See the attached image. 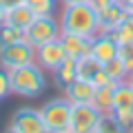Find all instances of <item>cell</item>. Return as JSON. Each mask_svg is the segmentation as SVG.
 <instances>
[{
  "label": "cell",
  "instance_id": "cell-1",
  "mask_svg": "<svg viewBox=\"0 0 133 133\" xmlns=\"http://www.w3.org/2000/svg\"><path fill=\"white\" fill-rule=\"evenodd\" d=\"M58 22H60V31L80 33V36H98V11L89 2L62 5Z\"/></svg>",
  "mask_w": 133,
  "mask_h": 133
},
{
  "label": "cell",
  "instance_id": "cell-2",
  "mask_svg": "<svg viewBox=\"0 0 133 133\" xmlns=\"http://www.w3.org/2000/svg\"><path fill=\"white\" fill-rule=\"evenodd\" d=\"M44 69L38 62H29V64L16 66L9 71L11 80V93L20 95V98H38L47 87V78H44Z\"/></svg>",
  "mask_w": 133,
  "mask_h": 133
},
{
  "label": "cell",
  "instance_id": "cell-3",
  "mask_svg": "<svg viewBox=\"0 0 133 133\" xmlns=\"http://www.w3.org/2000/svg\"><path fill=\"white\" fill-rule=\"evenodd\" d=\"M71 102L60 95V98H51L47 100L42 107H40V115H42V122L47 133H69L71 127Z\"/></svg>",
  "mask_w": 133,
  "mask_h": 133
},
{
  "label": "cell",
  "instance_id": "cell-4",
  "mask_svg": "<svg viewBox=\"0 0 133 133\" xmlns=\"http://www.w3.org/2000/svg\"><path fill=\"white\" fill-rule=\"evenodd\" d=\"M58 38H60V22L56 16H36V20L24 29V40L36 49Z\"/></svg>",
  "mask_w": 133,
  "mask_h": 133
},
{
  "label": "cell",
  "instance_id": "cell-5",
  "mask_svg": "<svg viewBox=\"0 0 133 133\" xmlns=\"http://www.w3.org/2000/svg\"><path fill=\"white\" fill-rule=\"evenodd\" d=\"M102 111H98L93 104H73L71 107V127L69 133H95L98 124L102 120Z\"/></svg>",
  "mask_w": 133,
  "mask_h": 133
},
{
  "label": "cell",
  "instance_id": "cell-6",
  "mask_svg": "<svg viewBox=\"0 0 133 133\" xmlns=\"http://www.w3.org/2000/svg\"><path fill=\"white\" fill-rule=\"evenodd\" d=\"M29 62H36V47H31L27 40H18L14 44L0 47V66H5L7 71L29 64Z\"/></svg>",
  "mask_w": 133,
  "mask_h": 133
},
{
  "label": "cell",
  "instance_id": "cell-7",
  "mask_svg": "<svg viewBox=\"0 0 133 133\" xmlns=\"http://www.w3.org/2000/svg\"><path fill=\"white\" fill-rule=\"evenodd\" d=\"M7 131H11V133H47V129H44L40 109L22 107V109H18L11 115Z\"/></svg>",
  "mask_w": 133,
  "mask_h": 133
},
{
  "label": "cell",
  "instance_id": "cell-8",
  "mask_svg": "<svg viewBox=\"0 0 133 133\" xmlns=\"http://www.w3.org/2000/svg\"><path fill=\"white\" fill-rule=\"evenodd\" d=\"M64 58H66V51H64V47H62L60 38L51 40V42H47V44H42V47L36 49V62H38L47 73H53L58 66L64 62Z\"/></svg>",
  "mask_w": 133,
  "mask_h": 133
},
{
  "label": "cell",
  "instance_id": "cell-9",
  "mask_svg": "<svg viewBox=\"0 0 133 133\" xmlns=\"http://www.w3.org/2000/svg\"><path fill=\"white\" fill-rule=\"evenodd\" d=\"M93 40L95 36H80V33H69V31H60V42L64 47L69 58H82V56H91L93 53Z\"/></svg>",
  "mask_w": 133,
  "mask_h": 133
},
{
  "label": "cell",
  "instance_id": "cell-10",
  "mask_svg": "<svg viewBox=\"0 0 133 133\" xmlns=\"http://www.w3.org/2000/svg\"><path fill=\"white\" fill-rule=\"evenodd\" d=\"M127 9L122 7L120 0H113L109 5L98 9V33H111L118 29V24L124 20Z\"/></svg>",
  "mask_w": 133,
  "mask_h": 133
},
{
  "label": "cell",
  "instance_id": "cell-11",
  "mask_svg": "<svg viewBox=\"0 0 133 133\" xmlns=\"http://www.w3.org/2000/svg\"><path fill=\"white\" fill-rule=\"evenodd\" d=\"M93 93H95V84L89 80H82V78H76L73 82L62 87V95L71 104H89V102H93Z\"/></svg>",
  "mask_w": 133,
  "mask_h": 133
},
{
  "label": "cell",
  "instance_id": "cell-12",
  "mask_svg": "<svg viewBox=\"0 0 133 133\" xmlns=\"http://www.w3.org/2000/svg\"><path fill=\"white\" fill-rule=\"evenodd\" d=\"M118 49H120V44L113 40L111 33H98L95 40H93V53H91V56L98 58L102 64H107L111 58L118 56Z\"/></svg>",
  "mask_w": 133,
  "mask_h": 133
},
{
  "label": "cell",
  "instance_id": "cell-13",
  "mask_svg": "<svg viewBox=\"0 0 133 133\" xmlns=\"http://www.w3.org/2000/svg\"><path fill=\"white\" fill-rule=\"evenodd\" d=\"M113 91H115V82L95 87L93 102H91V104H93L98 111H102L104 115H111V111H113Z\"/></svg>",
  "mask_w": 133,
  "mask_h": 133
},
{
  "label": "cell",
  "instance_id": "cell-14",
  "mask_svg": "<svg viewBox=\"0 0 133 133\" xmlns=\"http://www.w3.org/2000/svg\"><path fill=\"white\" fill-rule=\"evenodd\" d=\"M102 69H104V64L93 56L78 58V78H82V80H89L95 84V78L102 73Z\"/></svg>",
  "mask_w": 133,
  "mask_h": 133
},
{
  "label": "cell",
  "instance_id": "cell-15",
  "mask_svg": "<svg viewBox=\"0 0 133 133\" xmlns=\"http://www.w3.org/2000/svg\"><path fill=\"white\" fill-rule=\"evenodd\" d=\"M36 20V14H33V9L27 5V2H22V5H18V7H14V9H9L7 11V20L5 22H9V24H16V27H20L24 31V29L29 27V24Z\"/></svg>",
  "mask_w": 133,
  "mask_h": 133
},
{
  "label": "cell",
  "instance_id": "cell-16",
  "mask_svg": "<svg viewBox=\"0 0 133 133\" xmlns=\"http://www.w3.org/2000/svg\"><path fill=\"white\" fill-rule=\"evenodd\" d=\"M53 78H56V84L58 87H66L69 82H73L78 78V60L66 56L64 62L53 71Z\"/></svg>",
  "mask_w": 133,
  "mask_h": 133
},
{
  "label": "cell",
  "instance_id": "cell-17",
  "mask_svg": "<svg viewBox=\"0 0 133 133\" xmlns=\"http://www.w3.org/2000/svg\"><path fill=\"white\" fill-rule=\"evenodd\" d=\"M104 73L111 78V82H115V84L129 80V69H127V64L122 62V58H120V56L111 58V60L104 64Z\"/></svg>",
  "mask_w": 133,
  "mask_h": 133
},
{
  "label": "cell",
  "instance_id": "cell-18",
  "mask_svg": "<svg viewBox=\"0 0 133 133\" xmlns=\"http://www.w3.org/2000/svg\"><path fill=\"white\" fill-rule=\"evenodd\" d=\"M113 40L118 44H124V42H131L133 40V11H127L124 14V20L118 24L115 31H111Z\"/></svg>",
  "mask_w": 133,
  "mask_h": 133
},
{
  "label": "cell",
  "instance_id": "cell-19",
  "mask_svg": "<svg viewBox=\"0 0 133 133\" xmlns=\"http://www.w3.org/2000/svg\"><path fill=\"white\" fill-rule=\"evenodd\" d=\"M120 107H133V87L129 84V80L118 82L113 91V109Z\"/></svg>",
  "mask_w": 133,
  "mask_h": 133
},
{
  "label": "cell",
  "instance_id": "cell-20",
  "mask_svg": "<svg viewBox=\"0 0 133 133\" xmlns=\"http://www.w3.org/2000/svg\"><path fill=\"white\" fill-rule=\"evenodd\" d=\"M111 118H113L118 131H131L133 129V107H120V109L111 111Z\"/></svg>",
  "mask_w": 133,
  "mask_h": 133
},
{
  "label": "cell",
  "instance_id": "cell-21",
  "mask_svg": "<svg viewBox=\"0 0 133 133\" xmlns=\"http://www.w3.org/2000/svg\"><path fill=\"white\" fill-rule=\"evenodd\" d=\"M18 40H24V31L16 24H9L5 22L0 27V47H7V44H14Z\"/></svg>",
  "mask_w": 133,
  "mask_h": 133
},
{
  "label": "cell",
  "instance_id": "cell-22",
  "mask_svg": "<svg viewBox=\"0 0 133 133\" xmlns=\"http://www.w3.org/2000/svg\"><path fill=\"white\" fill-rule=\"evenodd\" d=\"M27 5L33 9L36 16H56V0H27Z\"/></svg>",
  "mask_w": 133,
  "mask_h": 133
},
{
  "label": "cell",
  "instance_id": "cell-23",
  "mask_svg": "<svg viewBox=\"0 0 133 133\" xmlns=\"http://www.w3.org/2000/svg\"><path fill=\"white\" fill-rule=\"evenodd\" d=\"M118 56L122 58V62L127 64L129 73H133V40H131V42H124V44H120V49H118Z\"/></svg>",
  "mask_w": 133,
  "mask_h": 133
},
{
  "label": "cell",
  "instance_id": "cell-24",
  "mask_svg": "<svg viewBox=\"0 0 133 133\" xmlns=\"http://www.w3.org/2000/svg\"><path fill=\"white\" fill-rule=\"evenodd\" d=\"M11 93V80H9V71L5 66H0V100H5Z\"/></svg>",
  "mask_w": 133,
  "mask_h": 133
},
{
  "label": "cell",
  "instance_id": "cell-25",
  "mask_svg": "<svg viewBox=\"0 0 133 133\" xmlns=\"http://www.w3.org/2000/svg\"><path fill=\"white\" fill-rule=\"evenodd\" d=\"M22 2H27V0H0V5L5 7L7 11L14 9V7H18V5H22Z\"/></svg>",
  "mask_w": 133,
  "mask_h": 133
},
{
  "label": "cell",
  "instance_id": "cell-26",
  "mask_svg": "<svg viewBox=\"0 0 133 133\" xmlns=\"http://www.w3.org/2000/svg\"><path fill=\"white\" fill-rule=\"evenodd\" d=\"M109 2H113V0H89V5L93 7L95 11H98L100 7H104V5H109Z\"/></svg>",
  "mask_w": 133,
  "mask_h": 133
},
{
  "label": "cell",
  "instance_id": "cell-27",
  "mask_svg": "<svg viewBox=\"0 0 133 133\" xmlns=\"http://www.w3.org/2000/svg\"><path fill=\"white\" fill-rule=\"evenodd\" d=\"M5 20H7V9H5L2 5H0V27L5 24Z\"/></svg>",
  "mask_w": 133,
  "mask_h": 133
},
{
  "label": "cell",
  "instance_id": "cell-28",
  "mask_svg": "<svg viewBox=\"0 0 133 133\" xmlns=\"http://www.w3.org/2000/svg\"><path fill=\"white\" fill-rule=\"evenodd\" d=\"M60 5H78V2H89V0H58Z\"/></svg>",
  "mask_w": 133,
  "mask_h": 133
},
{
  "label": "cell",
  "instance_id": "cell-29",
  "mask_svg": "<svg viewBox=\"0 0 133 133\" xmlns=\"http://www.w3.org/2000/svg\"><path fill=\"white\" fill-rule=\"evenodd\" d=\"M120 2H122V7L127 11H133V0H120Z\"/></svg>",
  "mask_w": 133,
  "mask_h": 133
},
{
  "label": "cell",
  "instance_id": "cell-30",
  "mask_svg": "<svg viewBox=\"0 0 133 133\" xmlns=\"http://www.w3.org/2000/svg\"><path fill=\"white\" fill-rule=\"evenodd\" d=\"M129 84L133 87V73H129Z\"/></svg>",
  "mask_w": 133,
  "mask_h": 133
},
{
  "label": "cell",
  "instance_id": "cell-31",
  "mask_svg": "<svg viewBox=\"0 0 133 133\" xmlns=\"http://www.w3.org/2000/svg\"><path fill=\"white\" fill-rule=\"evenodd\" d=\"M131 131H133V129H131Z\"/></svg>",
  "mask_w": 133,
  "mask_h": 133
}]
</instances>
